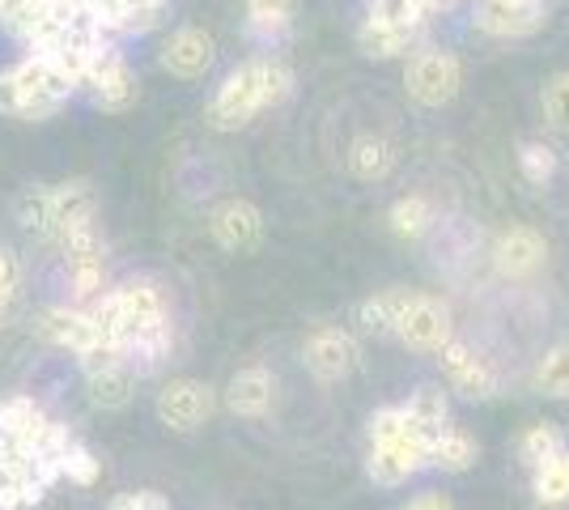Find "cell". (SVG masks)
Returning a JSON list of instances; mask_svg holds the SVG:
<instances>
[{
    "instance_id": "28",
    "label": "cell",
    "mask_w": 569,
    "mask_h": 510,
    "mask_svg": "<svg viewBox=\"0 0 569 510\" xmlns=\"http://www.w3.org/2000/svg\"><path fill=\"white\" fill-rule=\"evenodd\" d=\"M531 489H536V502H545V507L569 502V451L531 468Z\"/></svg>"
},
{
    "instance_id": "36",
    "label": "cell",
    "mask_w": 569,
    "mask_h": 510,
    "mask_svg": "<svg viewBox=\"0 0 569 510\" xmlns=\"http://www.w3.org/2000/svg\"><path fill=\"white\" fill-rule=\"evenodd\" d=\"M60 477H69L72 486H94L102 477V463H98V456L86 442H72L64 451V460H60Z\"/></svg>"
},
{
    "instance_id": "24",
    "label": "cell",
    "mask_w": 569,
    "mask_h": 510,
    "mask_svg": "<svg viewBox=\"0 0 569 510\" xmlns=\"http://www.w3.org/2000/svg\"><path fill=\"white\" fill-rule=\"evenodd\" d=\"M476 460H480V442H476L468 430H459V426H451L447 434L429 447V468H442V472H451V477L468 472Z\"/></svg>"
},
{
    "instance_id": "9",
    "label": "cell",
    "mask_w": 569,
    "mask_h": 510,
    "mask_svg": "<svg viewBox=\"0 0 569 510\" xmlns=\"http://www.w3.org/2000/svg\"><path fill=\"white\" fill-rule=\"evenodd\" d=\"M429 468V447L417 438H391V442H370L366 456V477L375 486H408L412 477H421Z\"/></svg>"
},
{
    "instance_id": "30",
    "label": "cell",
    "mask_w": 569,
    "mask_h": 510,
    "mask_svg": "<svg viewBox=\"0 0 569 510\" xmlns=\"http://www.w3.org/2000/svg\"><path fill=\"white\" fill-rule=\"evenodd\" d=\"M566 451V434L552 426V421H536V426H527L519 438V456L527 468H540L545 460L552 456H561Z\"/></svg>"
},
{
    "instance_id": "10",
    "label": "cell",
    "mask_w": 569,
    "mask_h": 510,
    "mask_svg": "<svg viewBox=\"0 0 569 510\" xmlns=\"http://www.w3.org/2000/svg\"><path fill=\"white\" fill-rule=\"evenodd\" d=\"M438 353H442V374H447L451 391L468 396V400H493V396H498V374H493V366L485 362L468 340L451 337Z\"/></svg>"
},
{
    "instance_id": "23",
    "label": "cell",
    "mask_w": 569,
    "mask_h": 510,
    "mask_svg": "<svg viewBox=\"0 0 569 510\" xmlns=\"http://www.w3.org/2000/svg\"><path fill=\"white\" fill-rule=\"evenodd\" d=\"M86 388H90V400L98 409H123L132 400V391H137V370L119 358V362L86 374Z\"/></svg>"
},
{
    "instance_id": "19",
    "label": "cell",
    "mask_w": 569,
    "mask_h": 510,
    "mask_svg": "<svg viewBox=\"0 0 569 510\" xmlns=\"http://www.w3.org/2000/svg\"><path fill=\"white\" fill-rule=\"evenodd\" d=\"M408 413V438L433 447L438 438L451 430V404H447V391L442 388H417L403 404Z\"/></svg>"
},
{
    "instance_id": "17",
    "label": "cell",
    "mask_w": 569,
    "mask_h": 510,
    "mask_svg": "<svg viewBox=\"0 0 569 510\" xmlns=\"http://www.w3.org/2000/svg\"><path fill=\"white\" fill-rule=\"evenodd\" d=\"M226 409L234 417H268L277 409V374L268 366H242L226 383Z\"/></svg>"
},
{
    "instance_id": "21",
    "label": "cell",
    "mask_w": 569,
    "mask_h": 510,
    "mask_svg": "<svg viewBox=\"0 0 569 510\" xmlns=\"http://www.w3.org/2000/svg\"><path fill=\"white\" fill-rule=\"evenodd\" d=\"M421 39V26H396V22H379V18H366L361 30H357V48L370 60H396L403 51Z\"/></svg>"
},
{
    "instance_id": "8",
    "label": "cell",
    "mask_w": 569,
    "mask_h": 510,
    "mask_svg": "<svg viewBox=\"0 0 569 510\" xmlns=\"http://www.w3.org/2000/svg\"><path fill=\"white\" fill-rule=\"evenodd\" d=\"M451 337H455V323L447 302H438L433 293H412V302L403 311L400 337H396L403 349H412V353H438Z\"/></svg>"
},
{
    "instance_id": "16",
    "label": "cell",
    "mask_w": 569,
    "mask_h": 510,
    "mask_svg": "<svg viewBox=\"0 0 569 510\" xmlns=\"http://www.w3.org/2000/svg\"><path fill=\"white\" fill-rule=\"evenodd\" d=\"M213 56H217L213 34L200 30V26H183V30L170 34L167 48H162V69H167L170 77L196 81V77H204L213 69Z\"/></svg>"
},
{
    "instance_id": "33",
    "label": "cell",
    "mask_w": 569,
    "mask_h": 510,
    "mask_svg": "<svg viewBox=\"0 0 569 510\" xmlns=\"http://www.w3.org/2000/svg\"><path fill=\"white\" fill-rule=\"evenodd\" d=\"M60 251H64V264H77V260H107V234H102L98 221H86V226H77L69 239L60 243Z\"/></svg>"
},
{
    "instance_id": "11",
    "label": "cell",
    "mask_w": 569,
    "mask_h": 510,
    "mask_svg": "<svg viewBox=\"0 0 569 510\" xmlns=\"http://www.w3.org/2000/svg\"><path fill=\"white\" fill-rule=\"evenodd\" d=\"M34 337L43 340V344H56V349H69L72 358H81L86 349H94L102 344L98 337L94 319L86 307H43L39 316H34Z\"/></svg>"
},
{
    "instance_id": "31",
    "label": "cell",
    "mask_w": 569,
    "mask_h": 510,
    "mask_svg": "<svg viewBox=\"0 0 569 510\" xmlns=\"http://www.w3.org/2000/svg\"><path fill=\"white\" fill-rule=\"evenodd\" d=\"M536 391H545L548 400H569V340L552 344L540 366H536Z\"/></svg>"
},
{
    "instance_id": "2",
    "label": "cell",
    "mask_w": 569,
    "mask_h": 510,
    "mask_svg": "<svg viewBox=\"0 0 569 510\" xmlns=\"http://www.w3.org/2000/svg\"><path fill=\"white\" fill-rule=\"evenodd\" d=\"M77 94V81L56 69L48 56H26L22 64L0 73V116L4 120L39 123L64 111V102Z\"/></svg>"
},
{
    "instance_id": "35",
    "label": "cell",
    "mask_w": 569,
    "mask_h": 510,
    "mask_svg": "<svg viewBox=\"0 0 569 510\" xmlns=\"http://www.w3.org/2000/svg\"><path fill=\"white\" fill-rule=\"evenodd\" d=\"M519 170H522V179L536 183V188L552 183V174H557V153H552V146H545V141H522Z\"/></svg>"
},
{
    "instance_id": "6",
    "label": "cell",
    "mask_w": 569,
    "mask_h": 510,
    "mask_svg": "<svg viewBox=\"0 0 569 510\" xmlns=\"http://www.w3.org/2000/svg\"><path fill=\"white\" fill-rule=\"evenodd\" d=\"M81 90H90L98 111H128V107L141 102V81H137V73L128 69V60L111 43L94 56V64H90V73L81 81Z\"/></svg>"
},
{
    "instance_id": "18",
    "label": "cell",
    "mask_w": 569,
    "mask_h": 510,
    "mask_svg": "<svg viewBox=\"0 0 569 510\" xmlns=\"http://www.w3.org/2000/svg\"><path fill=\"white\" fill-rule=\"evenodd\" d=\"M0 426L34 456V451L43 447V438L51 434L56 417H51L34 396H4V400H0Z\"/></svg>"
},
{
    "instance_id": "5",
    "label": "cell",
    "mask_w": 569,
    "mask_h": 510,
    "mask_svg": "<svg viewBox=\"0 0 569 510\" xmlns=\"http://www.w3.org/2000/svg\"><path fill=\"white\" fill-rule=\"evenodd\" d=\"M153 409H158V421L170 434H196L217 413V391L200 379H170L158 391Z\"/></svg>"
},
{
    "instance_id": "3",
    "label": "cell",
    "mask_w": 569,
    "mask_h": 510,
    "mask_svg": "<svg viewBox=\"0 0 569 510\" xmlns=\"http://www.w3.org/2000/svg\"><path fill=\"white\" fill-rule=\"evenodd\" d=\"M403 86H408L412 102H421V107H447V102H455L459 86H463V64L451 51L426 48L408 60Z\"/></svg>"
},
{
    "instance_id": "25",
    "label": "cell",
    "mask_w": 569,
    "mask_h": 510,
    "mask_svg": "<svg viewBox=\"0 0 569 510\" xmlns=\"http://www.w3.org/2000/svg\"><path fill=\"white\" fill-rule=\"evenodd\" d=\"M387 221H391V234H396V239L417 243V239H426L429 230H433L438 218H433V204H429L426 196H400V200L391 204Z\"/></svg>"
},
{
    "instance_id": "12",
    "label": "cell",
    "mask_w": 569,
    "mask_h": 510,
    "mask_svg": "<svg viewBox=\"0 0 569 510\" xmlns=\"http://www.w3.org/2000/svg\"><path fill=\"white\" fill-rule=\"evenodd\" d=\"M472 26L493 39H522L545 26V4L536 0H476Z\"/></svg>"
},
{
    "instance_id": "20",
    "label": "cell",
    "mask_w": 569,
    "mask_h": 510,
    "mask_svg": "<svg viewBox=\"0 0 569 510\" xmlns=\"http://www.w3.org/2000/svg\"><path fill=\"white\" fill-rule=\"evenodd\" d=\"M408 302H412V293L408 290H382V293H375V298H366L361 311H357L361 332L375 340H396L400 337V323H403Z\"/></svg>"
},
{
    "instance_id": "42",
    "label": "cell",
    "mask_w": 569,
    "mask_h": 510,
    "mask_svg": "<svg viewBox=\"0 0 569 510\" xmlns=\"http://www.w3.org/2000/svg\"><path fill=\"white\" fill-rule=\"evenodd\" d=\"M403 510H455V502L451 493H442V489H426V493H417Z\"/></svg>"
},
{
    "instance_id": "39",
    "label": "cell",
    "mask_w": 569,
    "mask_h": 510,
    "mask_svg": "<svg viewBox=\"0 0 569 510\" xmlns=\"http://www.w3.org/2000/svg\"><path fill=\"white\" fill-rule=\"evenodd\" d=\"M370 18L396 26H426V13L417 0H370Z\"/></svg>"
},
{
    "instance_id": "14",
    "label": "cell",
    "mask_w": 569,
    "mask_h": 510,
    "mask_svg": "<svg viewBox=\"0 0 569 510\" xmlns=\"http://www.w3.org/2000/svg\"><path fill=\"white\" fill-rule=\"evenodd\" d=\"M209 234H213V243L221 251H256L263 243V213L260 204H251V200H226V204H217L213 218H209Z\"/></svg>"
},
{
    "instance_id": "44",
    "label": "cell",
    "mask_w": 569,
    "mask_h": 510,
    "mask_svg": "<svg viewBox=\"0 0 569 510\" xmlns=\"http://www.w3.org/2000/svg\"><path fill=\"white\" fill-rule=\"evenodd\" d=\"M536 4H545V0H536Z\"/></svg>"
},
{
    "instance_id": "38",
    "label": "cell",
    "mask_w": 569,
    "mask_h": 510,
    "mask_svg": "<svg viewBox=\"0 0 569 510\" xmlns=\"http://www.w3.org/2000/svg\"><path fill=\"white\" fill-rule=\"evenodd\" d=\"M408 434V413L403 404H382L370 413V442H391V438Z\"/></svg>"
},
{
    "instance_id": "41",
    "label": "cell",
    "mask_w": 569,
    "mask_h": 510,
    "mask_svg": "<svg viewBox=\"0 0 569 510\" xmlns=\"http://www.w3.org/2000/svg\"><path fill=\"white\" fill-rule=\"evenodd\" d=\"M39 4H43V0H0V30L18 34V30L30 22V13H34Z\"/></svg>"
},
{
    "instance_id": "7",
    "label": "cell",
    "mask_w": 569,
    "mask_h": 510,
    "mask_svg": "<svg viewBox=\"0 0 569 510\" xmlns=\"http://www.w3.org/2000/svg\"><path fill=\"white\" fill-rule=\"evenodd\" d=\"M302 362L319 383H345L361 366V344L345 328H315L302 344Z\"/></svg>"
},
{
    "instance_id": "29",
    "label": "cell",
    "mask_w": 569,
    "mask_h": 510,
    "mask_svg": "<svg viewBox=\"0 0 569 510\" xmlns=\"http://www.w3.org/2000/svg\"><path fill=\"white\" fill-rule=\"evenodd\" d=\"M293 18H298V0H247V26H251V34L272 39V34L289 30Z\"/></svg>"
},
{
    "instance_id": "27",
    "label": "cell",
    "mask_w": 569,
    "mask_h": 510,
    "mask_svg": "<svg viewBox=\"0 0 569 510\" xmlns=\"http://www.w3.org/2000/svg\"><path fill=\"white\" fill-rule=\"evenodd\" d=\"M13 218L22 230L30 234H39V239H48V226H51V183H30L18 192L13 200Z\"/></svg>"
},
{
    "instance_id": "34",
    "label": "cell",
    "mask_w": 569,
    "mask_h": 510,
    "mask_svg": "<svg viewBox=\"0 0 569 510\" xmlns=\"http://www.w3.org/2000/svg\"><path fill=\"white\" fill-rule=\"evenodd\" d=\"M540 111H545V123L552 132H569V69L566 73H552L545 81Z\"/></svg>"
},
{
    "instance_id": "13",
    "label": "cell",
    "mask_w": 569,
    "mask_h": 510,
    "mask_svg": "<svg viewBox=\"0 0 569 510\" xmlns=\"http://www.w3.org/2000/svg\"><path fill=\"white\" fill-rule=\"evenodd\" d=\"M548 260V239L531 226H510L501 230L498 243H493V268L506 281H527L536 277Z\"/></svg>"
},
{
    "instance_id": "32",
    "label": "cell",
    "mask_w": 569,
    "mask_h": 510,
    "mask_svg": "<svg viewBox=\"0 0 569 510\" xmlns=\"http://www.w3.org/2000/svg\"><path fill=\"white\" fill-rule=\"evenodd\" d=\"M69 268V293L72 307H90L98 293L107 290V260H77Z\"/></svg>"
},
{
    "instance_id": "22",
    "label": "cell",
    "mask_w": 569,
    "mask_h": 510,
    "mask_svg": "<svg viewBox=\"0 0 569 510\" xmlns=\"http://www.w3.org/2000/svg\"><path fill=\"white\" fill-rule=\"evenodd\" d=\"M349 170H353V179H361V183H382L396 170V146L387 137L361 132L353 146H349Z\"/></svg>"
},
{
    "instance_id": "4",
    "label": "cell",
    "mask_w": 569,
    "mask_h": 510,
    "mask_svg": "<svg viewBox=\"0 0 569 510\" xmlns=\"http://www.w3.org/2000/svg\"><path fill=\"white\" fill-rule=\"evenodd\" d=\"M116 298H119V311H123V337H119V349H128V344H137V340L153 337V332L174 328V323H170V311H167V293H162L158 281L132 277V281L116 286Z\"/></svg>"
},
{
    "instance_id": "43",
    "label": "cell",
    "mask_w": 569,
    "mask_h": 510,
    "mask_svg": "<svg viewBox=\"0 0 569 510\" xmlns=\"http://www.w3.org/2000/svg\"><path fill=\"white\" fill-rule=\"evenodd\" d=\"M417 4H421V13H426V18H433V13H442V9H455L459 0H417Z\"/></svg>"
},
{
    "instance_id": "37",
    "label": "cell",
    "mask_w": 569,
    "mask_h": 510,
    "mask_svg": "<svg viewBox=\"0 0 569 510\" xmlns=\"http://www.w3.org/2000/svg\"><path fill=\"white\" fill-rule=\"evenodd\" d=\"M167 13V0H123V18H119V30L123 34H144L162 22Z\"/></svg>"
},
{
    "instance_id": "1",
    "label": "cell",
    "mask_w": 569,
    "mask_h": 510,
    "mask_svg": "<svg viewBox=\"0 0 569 510\" xmlns=\"http://www.w3.org/2000/svg\"><path fill=\"white\" fill-rule=\"evenodd\" d=\"M289 94H293L289 64H281V60H247L242 69H234L217 86L213 102H209V123L217 132H238L260 111L281 107Z\"/></svg>"
},
{
    "instance_id": "40",
    "label": "cell",
    "mask_w": 569,
    "mask_h": 510,
    "mask_svg": "<svg viewBox=\"0 0 569 510\" xmlns=\"http://www.w3.org/2000/svg\"><path fill=\"white\" fill-rule=\"evenodd\" d=\"M107 510H170V502L158 493V489H132V493L111 498V507Z\"/></svg>"
},
{
    "instance_id": "26",
    "label": "cell",
    "mask_w": 569,
    "mask_h": 510,
    "mask_svg": "<svg viewBox=\"0 0 569 510\" xmlns=\"http://www.w3.org/2000/svg\"><path fill=\"white\" fill-rule=\"evenodd\" d=\"M22 286H26L22 256L13 247L0 243V328H13L18 316H22Z\"/></svg>"
},
{
    "instance_id": "15",
    "label": "cell",
    "mask_w": 569,
    "mask_h": 510,
    "mask_svg": "<svg viewBox=\"0 0 569 510\" xmlns=\"http://www.w3.org/2000/svg\"><path fill=\"white\" fill-rule=\"evenodd\" d=\"M98 221V196L86 179H69V183H51V226L48 243H64L77 226Z\"/></svg>"
}]
</instances>
